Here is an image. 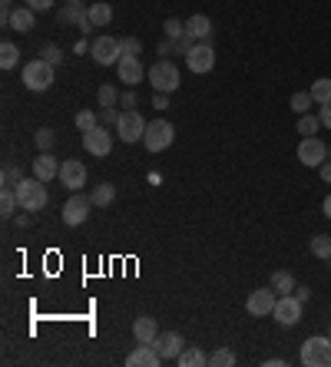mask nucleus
Masks as SVG:
<instances>
[{
	"instance_id": "obj_1",
	"label": "nucleus",
	"mask_w": 331,
	"mask_h": 367,
	"mask_svg": "<svg viewBox=\"0 0 331 367\" xmlns=\"http://www.w3.org/2000/svg\"><path fill=\"white\" fill-rule=\"evenodd\" d=\"M17 199H20L23 212H44L46 202H50V195H46V182H40L37 175H33V179H23V182L17 185Z\"/></svg>"
},
{
	"instance_id": "obj_2",
	"label": "nucleus",
	"mask_w": 331,
	"mask_h": 367,
	"mask_svg": "<svg viewBox=\"0 0 331 367\" xmlns=\"http://www.w3.org/2000/svg\"><path fill=\"white\" fill-rule=\"evenodd\" d=\"M23 87L30 89V93H46V89L54 87V63H46L44 56L30 60V63L23 66Z\"/></svg>"
},
{
	"instance_id": "obj_3",
	"label": "nucleus",
	"mask_w": 331,
	"mask_h": 367,
	"mask_svg": "<svg viewBox=\"0 0 331 367\" xmlns=\"http://www.w3.org/2000/svg\"><path fill=\"white\" fill-rule=\"evenodd\" d=\"M146 76H149V83H153L156 93H176L179 89V66L173 63V60H159V63H153L149 70H146Z\"/></svg>"
},
{
	"instance_id": "obj_4",
	"label": "nucleus",
	"mask_w": 331,
	"mask_h": 367,
	"mask_svg": "<svg viewBox=\"0 0 331 367\" xmlns=\"http://www.w3.org/2000/svg\"><path fill=\"white\" fill-rule=\"evenodd\" d=\"M176 139V126L169 123V119H153L149 126H146V136H143V146L149 152H166Z\"/></svg>"
},
{
	"instance_id": "obj_5",
	"label": "nucleus",
	"mask_w": 331,
	"mask_h": 367,
	"mask_svg": "<svg viewBox=\"0 0 331 367\" xmlns=\"http://www.w3.org/2000/svg\"><path fill=\"white\" fill-rule=\"evenodd\" d=\"M301 364L305 367H331V337L311 335L301 344Z\"/></svg>"
},
{
	"instance_id": "obj_6",
	"label": "nucleus",
	"mask_w": 331,
	"mask_h": 367,
	"mask_svg": "<svg viewBox=\"0 0 331 367\" xmlns=\"http://www.w3.org/2000/svg\"><path fill=\"white\" fill-rule=\"evenodd\" d=\"M298 162L308 166V169H318L321 162H328V146L318 136H305V139L298 142Z\"/></svg>"
},
{
	"instance_id": "obj_7",
	"label": "nucleus",
	"mask_w": 331,
	"mask_h": 367,
	"mask_svg": "<svg viewBox=\"0 0 331 367\" xmlns=\"http://www.w3.org/2000/svg\"><path fill=\"white\" fill-rule=\"evenodd\" d=\"M89 56H93L99 66H113V63H120L123 46L116 37H96V40L89 44Z\"/></svg>"
},
{
	"instance_id": "obj_8",
	"label": "nucleus",
	"mask_w": 331,
	"mask_h": 367,
	"mask_svg": "<svg viewBox=\"0 0 331 367\" xmlns=\"http://www.w3.org/2000/svg\"><path fill=\"white\" fill-rule=\"evenodd\" d=\"M89 209H93V199L83 195V192H73L70 199H66V206H63V222L70 228L83 225V222L89 218Z\"/></svg>"
},
{
	"instance_id": "obj_9",
	"label": "nucleus",
	"mask_w": 331,
	"mask_h": 367,
	"mask_svg": "<svg viewBox=\"0 0 331 367\" xmlns=\"http://www.w3.org/2000/svg\"><path fill=\"white\" fill-rule=\"evenodd\" d=\"M146 123L136 109H130V113H123L120 116V123H116V132H120V139L130 146V142H143V136H146Z\"/></svg>"
},
{
	"instance_id": "obj_10",
	"label": "nucleus",
	"mask_w": 331,
	"mask_h": 367,
	"mask_svg": "<svg viewBox=\"0 0 331 367\" xmlns=\"http://www.w3.org/2000/svg\"><path fill=\"white\" fill-rule=\"evenodd\" d=\"M278 304V292L268 285V288H255L249 294V301H245V311L252 314V318H265V314H272Z\"/></svg>"
},
{
	"instance_id": "obj_11",
	"label": "nucleus",
	"mask_w": 331,
	"mask_h": 367,
	"mask_svg": "<svg viewBox=\"0 0 331 367\" xmlns=\"http://www.w3.org/2000/svg\"><path fill=\"white\" fill-rule=\"evenodd\" d=\"M83 149L89 152V156H96V159H103V156H110L113 152V132L99 123L96 130L83 132Z\"/></svg>"
},
{
	"instance_id": "obj_12",
	"label": "nucleus",
	"mask_w": 331,
	"mask_h": 367,
	"mask_svg": "<svg viewBox=\"0 0 331 367\" xmlns=\"http://www.w3.org/2000/svg\"><path fill=\"white\" fill-rule=\"evenodd\" d=\"M272 318L282 328H295L301 321V301H298L295 294H278V304H275V311H272Z\"/></svg>"
},
{
	"instance_id": "obj_13",
	"label": "nucleus",
	"mask_w": 331,
	"mask_h": 367,
	"mask_svg": "<svg viewBox=\"0 0 331 367\" xmlns=\"http://www.w3.org/2000/svg\"><path fill=\"white\" fill-rule=\"evenodd\" d=\"M60 185H66L70 192H80L87 185V166L80 159H66L60 166Z\"/></svg>"
},
{
	"instance_id": "obj_14",
	"label": "nucleus",
	"mask_w": 331,
	"mask_h": 367,
	"mask_svg": "<svg viewBox=\"0 0 331 367\" xmlns=\"http://www.w3.org/2000/svg\"><path fill=\"white\" fill-rule=\"evenodd\" d=\"M186 66L192 73H209L212 66H216V50L209 46V40H202V44L192 46V54L186 56Z\"/></svg>"
},
{
	"instance_id": "obj_15",
	"label": "nucleus",
	"mask_w": 331,
	"mask_h": 367,
	"mask_svg": "<svg viewBox=\"0 0 331 367\" xmlns=\"http://www.w3.org/2000/svg\"><path fill=\"white\" fill-rule=\"evenodd\" d=\"M153 344H156V351L163 354V361H176V357L186 351V341H182V335H176V331H163Z\"/></svg>"
},
{
	"instance_id": "obj_16",
	"label": "nucleus",
	"mask_w": 331,
	"mask_h": 367,
	"mask_svg": "<svg viewBox=\"0 0 331 367\" xmlns=\"http://www.w3.org/2000/svg\"><path fill=\"white\" fill-rule=\"evenodd\" d=\"M60 166H63V162H56L50 152H40V156L33 159V175H37L40 182H54V179H60Z\"/></svg>"
},
{
	"instance_id": "obj_17",
	"label": "nucleus",
	"mask_w": 331,
	"mask_h": 367,
	"mask_svg": "<svg viewBox=\"0 0 331 367\" xmlns=\"http://www.w3.org/2000/svg\"><path fill=\"white\" fill-rule=\"evenodd\" d=\"M159 335H163V331H159L156 318H149V314H143V318L132 321V337H136V344H153Z\"/></svg>"
},
{
	"instance_id": "obj_18",
	"label": "nucleus",
	"mask_w": 331,
	"mask_h": 367,
	"mask_svg": "<svg viewBox=\"0 0 331 367\" xmlns=\"http://www.w3.org/2000/svg\"><path fill=\"white\" fill-rule=\"evenodd\" d=\"M163 364V354L156 351V344H136L130 357H126V367H156Z\"/></svg>"
},
{
	"instance_id": "obj_19",
	"label": "nucleus",
	"mask_w": 331,
	"mask_h": 367,
	"mask_svg": "<svg viewBox=\"0 0 331 367\" xmlns=\"http://www.w3.org/2000/svg\"><path fill=\"white\" fill-rule=\"evenodd\" d=\"M120 80L126 83V87H136V83H143V76H146V70H143V63H139V56H120Z\"/></svg>"
},
{
	"instance_id": "obj_20",
	"label": "nucleus",
	"mask_w": 331,
	"mask_h": 367,
	"mask_svg": "<svg viewBox=\"0 0 331 367\" xmlns=\"http://www.w3.org/2000/svg\"><path fill=\"white\" fill-rule=\"evenodd\" d=\"M186 33H189V37H196L199 44H202V40H209L212 20L206 17V13H196V17H189V20H186Z\"/></svg>"
},
{
	"instance_id": "obj_21",
	"label": "nucleus",
	"mask_w": 331,
	"mask_h": 367,
	"mask_svg": "<svg viewBox=\"0 0 331 367\" xmlns=\"http://www.w3.org/2000/svg\"><path fill=\"white\" fill-rule=\"evenodd\" d=\"M33 13H37V11H30V7L23 4V7H17V11L11 13V23H7V27L17 30V33H30L33 30Z\"/></svg>"
},
{
	"instance_id": "obj_22",
	"label": "nucleus",
	"mask_w": 331,
	"mask_h": 367,
	"mask_svg": "<svg viewBox=\"0 0 331 367\" xmlns=\"http://www.w3.org/2000/svg\"><path fill=\"white\" fill-rule=\"evenodd\" d=\"M60 20H73L80 27V30L83 33H89L93 30V23H89V11H83V7H80V4H70V7H66L63 13H60Z\"/></svg>"
},
{
	"instance_id": "obj_23",
	"label": "nucleus",
	"mask_w": 331,
	"mask_h": 367,
	"mask_svg": "<svg viewBox=\"0 0 331 367\" xmlns=\"http://www.w3.org/2000/svg\"><path fill=\"white\" fill-rule=\"evenodd\" d=\"M89 199H93V206H99V209L113 206V202H116V185H110V182L93 185V192H89Z\"/></svg>"
},
{
	"instance_id": "obj_24",
	"label": "nucleus",
	"mask_w": 331,
	"mask_h": 367,
	"mask_svg": "<svg viewBox=\"0 0 331 367\" xmlns=\"http://www.w3.org/2000/svg\"><path fill=\"white\" fill-rule=\"evenodd\" d=\"M87 11H89V23H93V30H96V27H106V23L113 20V7L106 4V0H96V4L87 7Z\"/></svg>"
},
{
	"instance_id": "obj_25",
	"label": "nucleus",
	"mask_w": 331,
	"mask_h": 367,
	"mask_svg": "<svg viewBox=\"0 0 331 367\" xmlns=\"http://www.w3.org/2000/svg\"><path fill=\"white\" fill-rule=\"evenodd\" d=\"M272 288H275L278 294H292V292L298 288V285H295V275H292V271H285V268H282V271H272Z\"/></svg>"
},
{
	"instance_id": "obj_26",
	"label": "nucleus",
	"mask_w": 331,
	"mask_h": 367,
	"mask_svg": "<svg viewBox=\"0 0 331 367\" xmlns=\"http://www.w3.org/2000/svg\"><path fill=\"white\" fill-rule=\"evenodd\" d=\"M311 99H315V103H318V106H325V103H331V80L328 76H321V80H315V83H311Z\"/></svg>"
},
{
	"instance_id": "obj_27",
	"label": "nucleus",
	"mask_w": 331,
	"mask_h": 367,
	"mask_svg": "<svg viewBox=\"0 0 331 367\" xmlns=\"http://www.w3.org/2000/svg\"><path fill=\"white\" fill-rule=\"evenodd\" d=\"M20 206V199H17V189H0V216L11 218Z\"/></svg>"
},
{
	"instance_id": "obj_28",
	"label": "nucleus",
	"mask_w": 331,
	"mask_h": 367,
	"mask_svg": "<svg viewBox=\"0 0 331 367\" xmlns=\"http://www.w3.org/2000/svg\"><path fill=\"white\" fill-rule=\"evenodd\" d=\"M179 367H199V364H209V357H206V351H199V347H186L182 354L176 357Z\"/></svg>"
},
{
	"instance_id": "obj_29",
	"label": "nucleus",
	"mask_w": 331,
	"mask_h": 367,
	"mask_svg": "<svg viewBox=\"0 0 331 367\" xmlns=\"http://www.w3.org/2000/svg\"><path fill=\"white\" fill-rule=\"evenodd\" d=\"M96 99H99V109H106V106H116V103H120V93H116L113 83H103L99 93H96Z\"/></svg>"
},
{
	"instance_id": "obj_30",
	"label": "nucleus",
	"mask_w": 331,
	"mask_h": 367,
	"mask_svg": "<svg viewBox=\"0 0 331 367\" xmlns=\"http://www.w3.org/2000/svg\"><path fill=\"white\" fill-rule=\"evenodd\" d=\"M318 130H321V116H311V113L298 116V132H301V136H315Z\"/></svg>"
},
{
	"instance_id": "obj_31",
	"label": "nucleus",
	"mask_w": 331,
	"mask_h": 367,
	"mask_svg": "<svg viewBox=\"0 0 331 367\" xmlns=\"http://www.w3.org/2000/svg\"><path fill=\"white\" fill-rule=\"evenodd\" d=\"M311 255L328 261L331 259V238L328 235H315V238H311Z\"/></svg>"
},
{
	"instance_id": "obj_32",
	"label": "nucleus",
	"mask_w": 331,
	"mask_h": 367,
	"mask_svg": "<svg viewBox=\"0 0 331 367\" xmlns=\"http://www.w3.org/2000/svg\"><path fill=\"white\" fill-rule=\"evenodd\" d=\"M17 60H20V50H17L13 44L0 46V66H4V70H13V66H17Z\"/></svg>"
},
{
	"instance_id": "obj_33",
	"label": "nucleus",
	"mask_w": 331,
	"mask_h": 367,
	"mask_svg": "<svg viewBox=\"0 0 331 367\" xmlns=\"http://www.w3.org/2000/svg\"><path fill=\"white\" fill-rule=\"evenodd\" d=\"M99 126V116L93 113V109H83V113H77V130L80 132H89Z\"/></svg>"
},
{
	"instance_id": "obj_34",
	"label": "nucleus",
	"mask_w": 331,
	"mask_h": 367,
	"mask_svg": "<svg viewBox=\"0 0 331 367\" xmlns=\"http://www.w3.org/2000/svg\"><path fill=\"white\" fill-rule=\"evenodd\" d=\"M166 30V40H179L182 33H186V20H179V17H169V20L163 23Z\"/></svg>"
},
{
	"instance_id": "obj_35",
	"label": "nucleus",
	"mask_w": 331,
	"mask_h": 367,
	"mask_svg": "<svg viewBox=\"0 0 331 367\" xmlns=\"http://www.w3.org/2000/svg\"><path fill=\"white\" fill-rule=\"evenodd\" d=\"M209 364H212V367H229V364H235V351H232V347H219L216 354H209Z\"/></svg>"
},
{
	"instance_id": "obj_36",
	"label": "nucleus",
	"mask_w": 331,
	"mask_h": 367,
	"mask_svg": "<svg viewBox=\"0 0 331 367\" xmlns=\"http://www.w3.org/2000/svg\"><path fill=\"white\" fill-rule=\"evenodd\" d=\"M311 103H315V99H311V93H305V89H301V93H295V97H292V103H288V106L295 109L298 116H305V113L311 109Z\"/></svg>"
},
{
	"instance_id": "obj_37",
	"label": "nucleus",
	"mask_w": 331,
	"mask_h": 367,
	"mask_svg": "<svg viewBox=\"0 0 331 367\" xmlns=\"http://www.w3.org/2000/svg\"><path fill=\"white\" fill-rule=\"evenodd\" d=\"M54 142H56V136H54V130H50V126L37 130V149H40V152H50V149H54Z\"/></svg>"
},
{
	"instance_id": "obj_38",
	"label": "nucleus",
	"mask_w": 331,
	"mask_h": 367,
	"mask_svg": "<svg viewBox=\"0 0 331 367\" xmlns=\"http://www.w3.org/2000/svg\"><path fill=\"white\" fill-rule=\"evenodd\" d=\"M0 179H4V189H17V185L23 182V175L17 166H4V175H0Z\"/></svg>"
},
{
	"instance_id": "obj_39",
	"label": "nucleus",
	"mask_w": 331,
	"mask_h": 367,
	"mask_svg": "<svg viewBox=\"0 0 331 367\" xmlns=\"http://www.w3.org/2000/svg\"><path fill=\"white\" fill-rule=\"evenodd\" d=\"M120 46H123V56H139L143 54V40H136V37H123Z\"/></svg>"
},
{
	"instance_id": "obj_40",
	"label": "nucleus",
	"mask_w": 331,
	"mask_h": 367,
	"mask_svg": "<svg viewBox=\"0 0 331 367\" xmlns=\"http://www.w3.org/2000/svg\"><path fill=\"white\" fill-rule=\"evenodd\" d=\"M40 54H44V60H46V63H54V66H60V63H63V50H60V46H56V44H46L44 50H40Z\"/></svg>"
},
{
	"instance_id": "obj_41",
	"label": "nucleus",
	"mask_w": 331,
	"mask_h": 367,
	"mask_svg": "<svg viewBox=\"0 0 331 367\" xmlns=\"http://www.w3.org/2000/svg\"><path fill=\"white\" fill-rule=\"evenodd\" d=\"M196 44H199L196 37H189V33H182V37H179V40H176V54L189 56V54H192V46H196Z\"/></svg>"
},
{
	"instance_id": "obj_42",
	"label": "nucleus",
	"mask_w": 331,
	"mask_h": 367,
	"mask_svg": "<svg viewBox=\"0 0 331 367\" xmlns=\"http://www.w3.org/2000/svg\"><path fill=\"white\" fill-rule=\"evenodd\" d=\"M120 116H123V113H120L116 106H106V109H103V123H106V126H116V123H120Z\"/></svg>"
},
{
	"instance_id": "obj_43",
	"label": "nucleus",
	"mask_w": 331,
	"mask_h": 367,
	"mask_svg": "<svg viewBox=\"0 0 331 367\" xmlns=\"http://www.w3.org/2000/svg\"><path fill=\"white\" fill-rule=\"evenodd\" d=\"M173 54H176V40H163V44H159V56H163V60H169Z\"/></svg>"
},
{
	"instance_id": "obj_44",
	"label": "nucleus",
	"mask_w": 331,
	"mask_h": 367,
	"mask_svg": "<svg viewBox=\"0 0 331 367\" xmlns=\"http://www.w3.org/2000/svg\"><path fill=\"white\" fill-rule=\"evenodd\" d=\"M23 4H27L30 11H50V7H54V0H23Z\"/></svg>"
},
{
	"instance_id": "obj_45",
	"label": "nucleus",
	"mask_w": 331,
	"mask_h": 367,
	"mask_svg": "<svg viewBox=\"0 0 331 367\" xmlns=\"http://www.w3.org/2000/svg\"><path fill=\"white\" fill-rule=\"evenodd\" d=\"M153 106H156V109H169V93H156V97H153Z\"/></svg>"
},
{
	"instance_id": "obj_46",
	"label": "nucleus",
	"mask_w": 331,
	"mask_h": 367,
	"mask_svg": "<svg viewBox=\"0 0 331 367\" xmlns=\"http://www.w3.org/2000/svg\"><path fill=\"white\" fill-rule=\"evenodd\" d=\"M318 173H321V182H328V185H331V159H328V162H321Z\"/></svg>"
},
{
	"instance_id": "obj_47",
	"label": "nucleus",
	"mask_w": 331,
	"mask_h": 367,
	"mask_svg": "<svg viewBox=\"0 0 331 367\" xmlns=\"http://www.w3.org/2000/svg\"><path fill=\"white\" fill-rule=\"evenodd\" d=\"M318 116H321V126H328V130H331V103H325V106H321Z\"/></svg>"
},
{
	"instance_id": "obj_48",
	"label": "nucleus",
	"mask_w": 331,
	"mask_h": 367,
	"mask_svg": "<svg viewBox=\"0 0 331 367\" xmlns=\"http://www.w3.org/2000/svg\"><path fill=\"white\" fill-rule=\"evenodd\" d=\"M123 106H136V93H132V87L123 93Z\"/></svg>"
},
{
	"instance_id": "obj_49",
	"label": "nucleus",
	"mask_w": 331,
	"mask_h": 367,
	"mask_svg": "<svg viewBox=\"0 0 331 367\" xmlns=\"http://www.w3.org/2000/svg\"><path fill=\"white\" fill-rule=\"evenodd\" d=\"M295 298H298L301 304H305V301L311 298V288H295Z\"/></svg>"
},
{
	"instance_id": "obj_50",
	"label": "nucleus",
	"mask_w": 331,
	"mask_h": 367,
	"mask_svg": "<svg viewBox=\"0 0 331 367\" xmlns=\"http://www.w3.org/2000/svg\"><path fill=\"white\" fill-rule=\"evenodd\" d=\"M33 218H37V212H27V216H20V225H33Z\"/></svg>"
},
{
	"instance_id": "obj_51",
	"label": "nucleus",
	"mask_w": 331,
	"mask_h": 367,
	"mask_svg": "<svg viewBox=\"0 0 331 367\" xmlns=\"http://www.w3.org/2000/svg\"><path fill=\"white\" fill-rule=\"evenodd\" d=\"M325 216L331 218V195H328V199H325Z\"/></svg>"
},
{
	"instance_id": "obj_52",
	"label": "nucleus",
	"mask_w": 331,
	"mask_h": 367,
	"mask_svg": "<svg viewBox=\"0 0 331 367\" xmlns=\"http://www.w3.org/2000/svg\"><path fill=\"white\" fill-rule=\"evenodd\" d=\"M328 159H331V146H328Z\"/></svg>"
},
{
	"instance_id": "obj_53",
	"label": "nucleus",
	"mask_w": 331,
	"mask_h": 367,
	"mask_svg": "<svg viewBox=\"0 0 331 367\" xmlns=\"http://www.w3.org/2000/svg\"><path fill=\"white\" fill-rule=\"evenodd\" d=\"M70 4H80V0H70Z\"/></svg>"
},
{
	"instance_id": "obj_54",
	"label": "nucleus",
	"mask_w": 331,
	"mask_h": 367,
	"mask_svg": "<svg viewBox=\"0 0 331 367\" xmlns=\"http://www.w3.org/2000/svg\"><path fill=\"white\" fill-rule=\"evenodd\" d=\"M4 4H11V0H4Z\"/></svg>"
},
{
	"instance_id": "obj_55",
	"label": "nucleus",
	"mask_w": 331,
	"mask_h": 367,
	"mask_svg": "<svg viewBox=\"0 0 331 367\" xmlns=\"http://www.w3.org/2000/svg\"><path fill=\"white\" fill-rule=\"evenodd\" d=\"M328 261H331V259H328Z\"/></svg>"
},
{
	"instance_id": "obj_56",
	"label": "nucleus",
	"mask_w": 331,
	"mask_h": 367,
	"mask_svg": "<svg viewBox=\"0 0 331 367\" xmlns=\"http://www.w3.org/2000/svg\"><path fill=\"white\" fill-rule=\"evenodd\" d=\"M328 337H331V335H328Z\"/></svg>"
}]
</instances>
